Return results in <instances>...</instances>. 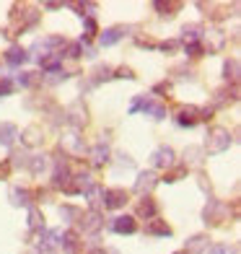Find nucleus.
<instances>
[{
  "mask_svg": "<svg viewBox=\"0 0 241 254\" xmlns=\"http://www.w3.org/2000/svg\"><path fill=\"white\" fill-rule=\"evenodd\" d=\"M78 239H80L78 231H65L62 241H60V249H62L65 254H78V249H80V241H78Z\"/></svg>",
  "mask_w": 241,
  "mask_h": 254,
  "instance_id": "18",
  "label": "nucleus"
},
{
  "mask_svg": "<svg viewBox=\"0 0 241 254\" xmlns=\"http://www.w3.org/2000/svg\"><path fill=\"white\" fill-rule=\"evenodd\" d=\"M174 254H184V252H174Z\"/></svg>",
  "mask_w": 241,
  "mask_h": 254,
  "instance_id": "49",
  "label": "nucleus"
},
{
  "mask_svg": "<svg viewBox=\"0 0 241 254\" xmlns=\"http://www.w3.org/2000/svg\"><path fill=\"white\" fill-rule=\"evenodd\" d=\"M145 234H148V236L169 239V236H171V228H169V223H166V221H158V218H153V221L145 226Z\"/></svg>",
  "mask_w": 241,
  "mask_h": 254,
  "instance_id": "21",
  "label": "nucleus"
},
{
  "mask_svg": "<svg viewBox=\"0 0 241 254\" xmlns=\"http://www.w3.org/2000/svg\"><path fill=\"white\" fill-rule=\"evenodd\" d=\"M158 184V177L153 174V171H140L132 184V192L135 194H148V192H153V187Z\"/></svg>",
  "mask_w": 241,
  "mask_h": 254,
  "instance_id": "10",
  "label": "nucleus"
},
{
  "mask_svg": "<svg viewBox=\"0 0 241 254\" xmlns=\"http://www.w3.org/2000/svg\"><path fill=\"white\" fill-rule=\"evenodd\" d=\"M94 177L88 174V171H80V174H75V177H70V182H67V187H65V192L67 194H78V192H88L91 187H94Z\"/></svg>",
  "mask_w": 241,
  "mask_h": 254,
  "instance_id": "9",
  "label": "nucleus"
},
{
  "mask_svg": "<svg viewBox=\"0 0 241 254\" xmlns=\"http://www.w3.org/2000/svg\"><path fill=\"white\" fill-rule=\"evenodd\" d=\"M8 171H10L8 161H3V164H0V179H3V177H8Z\"/></svg>",
  "mask_w": 241,
  "mask_h": 254,
  "instance_id": "46",
  "label": "nucleus"
},
{
  "mask_svg": "<svg viewBox=\"0 0 241 254\" xmlns=\"http://www.w3.org/2000/svg\"><path fill=\"white\" fill-rule=\"evenodd\" d=\"M137 215H140V218H145V221H153V218L158 215V205L153 202V200H143L140 205H137Z\"/></svg>",
  "mask_w": 241,
  "mask_h": 254,
  "instance_id": "27",
  "label": "nucleus"
},
{
  "mask_svg": "<svg viewBox=\"0 0 241 254\" xmlns=\"http://www.w3.org/2000/svg\"><path fill=\"white\" fill-rule=\"evenodd\" d=\"M143 114H145V117H151V120H166V107H161V104H156L151 99L143 107Z\"/></svg>",
  "mask_w": 241,
  "mask_h": 254,
  "instance_id": "28",
  "label": "nucleus"
},
{
  "mask_svg": "<svg viewBox=\"0 0 241 254\" xmlns=\"http://www.w3.org/2000/svg\"><path fill=\"white\" fill-rule=\"evenodd\" d=\"M47 166H50L47 156H29V169H31L34 177H42L44 171H47Z\"/></svg>",
  "mask_w": 241,
  "mask_h": 254,
  "instance_id": "24",
  "label": "nucleus"
},
{
  "mask_svg": "<svg viewBox=\"0 0 241 254\" xmlns=\"http://www.w3.org/2000/svg\"><path fill=\"white\" fill-rule=\"evenodd\" d=\"M18 137L24 140V145H39L42 143V130L37 125H29L24 132H18Z\"/></svg>",
  "mask_w": 241,
  "mask_h": 254,
  "instance_id": "22",
  "label": "nucleus"
},
{
  "mask_svg": "<svg viewBox=\"0 0 241 254\" xmlns=\"http://www.w3.org/2000/svg\"><path fill=\"white\" fill-rule=\"evenodd\" d=\"M148 101H151L148 96H135V101L130 104V114H135V112H143V107H145Z\"/></svg>",
  "mask_w": 241,
  "mask_h": 254,
  "instance_id": "39",
  "label": "nucleus"
},
{
  "mask_svg": "<svg viewBox=\"0 0 241 254\" xmlns=\"http://www.w3.org/2000/svg\"><path fill=\"white\" fill-rule=\"evenodd\" d=\"M29 228L31 231H44V215H42V210L39 207H29Z\"/></svg>",
  "mask_w": 241,
  "mask_h": 254,
  "instance_id": "29",
  "label": "nucleus"
},
{
  "mask_svg": "<svg viewBox=\"0 0 241 254\" xmlns=\"http://www.w3.org/2000/svg\"><path fill=\"white\" fill-rule=\"evenodd\" d=\"M57 8H62V3H44V10H57Z\"/></svg>",
  "mask_w": 241,
  "mask_h": 254,
  "instance_id": "47",
  "label": "nucleus"
},
{
  "mask_svg": "<svg viewBox=\"0 0 241 254\" xmlns=\"http://www.w3.org/2000/svg\"><path fill=\"white\" fill-rule=\"evenodd\" d=\"M223 75H226V80H239V60L236 57H231V60H226L223 63Z\"/></svg>",
  "mask_w": 241,
  "mask_h": 254,
  "instance_id": "30",
  "label": "nucleus"
},
{
  "mask_svg": "<svg viewBox=\"0 0 241 254\" xmlns=\"http://www.w3.org/2000/svg\"><path fill=\"white\" fill-rule=\"evenodd\" d=\"M8 200L13 207H31V200H34V194L26 190V187H13L8 192Z\"/></svg>",
  "mask_w": 241,
  "mask_h": 254,
  "instance_id": "14",
  "label": "nucleus"
},
{
  "mask_svg": "<svg viewBox=\"0 0 241 254\" xmlns=\"http://www.w3.org/2000/svg\"><path fill=\"white\" fill-rule=\"evenodd\" d=\"M18 140V127L13 122H0V145L10 148Z\"/></svg>",
  "mask_w": 241,
  "mask_h": 254,
  "instance_id": "16",
  "label": "nucleus"
},
{
  "mask_svg": "<svg viewBox=\"0 0 241 254\" xmlns=\"http://www.w3.org/2000/svg\"><path fill=\"white\" fill-rule=\"evenodd\" d=\"M62 57H67V60H78V57H80V44H78V42L65 44V55H62Z\"/></svg>",
  "mask_w": 241,
  "mask_h": 254,
  "instance_id": "38",
  "label": "nucleus"
},
{
  "mask_svg": "<svg viewBox=\"0 0 241 254\" xmlns=\"http://www.w3.org/2000/svg\"><path fill=\"white\" fill-rule=\"evenodd\" d=\"M86 197H88L91 210H99V205H104V187H101V184H94V187L86 192Z\"/></svg>",
  "mask_w": 241,
  "mask_h": 254,
  "instance_id": "23",
  "label": "nucleus"
},
{
  "mask_svg": "<svg viewBox=\"0 0 241 254\" xmlns=\"http://www.w3.org/2000/svg\"><path fill=\"white\" fill-rule=\"evenodd\" d=\"M205 249H208V236L205 234H197L187 241V254H202Z\"/></svg>",
  "mask_w": 241,
  "mask_h": 254,
  "instance_id": "26",
  "label": "nucleus"
},
{
  "mask_svg": "<svg viewBox=\"0 0 241 254\" xmlns=\"http://www.w3.org/2000/svg\"><path fill=\"white\" fill-rule=\"evenodd\" d=\"M158 50H161V52H177V50H179V42H174V39L164 42V44H158Z\"/></svg>",
  "mask_w": 241,
  "mask_h": 254,
  "instance_id": "44",
  "label": "nucleus"
},
{
  "mask_svg": "<svg viewBox=\"0 0 241 254\" xmlns=\"http://www.w3.org/2000/svg\"><path fill=\"white\" fill-rule=\"evenodd\" d=\"M112 78H127V80H132L135 75H132L130 67H120V70H114V75H112Z\"/></svg>",
  "mask_w": 241,
  "mask_h": 254,
  "instance_id": "45",
  "label": "nucleus"
},
{
  "mask_svg": "<svg viewBox=\"0 0 241 254\" xmlns=\"http://www.w3.org/2000/svg\"><path fill=\"white\" fill-rule=\"evenodd\" d=\"M184 52H187V57H202L205 55V47L200 42H192V44H184Z\"/></svg>",
  "mask_w": 241,
  "mask_h": 254,
  "instance_id": "36",
  "label": "nucleus"
},
{
  "mask_svg": "<svg viewBox=\"0 0 241 254\" xmlns=\"http://www.w3.org/2000/svg\"><path fill=\"white\" fill-rule=\"evenodd\" d=\"M60 215L65 218V221H75V218H80V210H78V207H73V205H62L60 207Z\"/></svg>",
  "mask_w": 241,
  "mask_h": 254,
  "instance_id": "37",
  "label": "nucleus"
},
{
  "mask_svg": "<svg viewBox=\"0 0 241 254\" xmlns=\"http://www.w3.org/2000/svg\"><path fill=\"white\" fill-rule=\"evenodd\" d=\"M109 156H112V151H109V145H107L104 140L96 143V145L88 151V158H91V164H94V166H104V164H109V161H112Z\"/></svg>",
  "mask_w": 241,
  "mask_h": 254,
  "instance_id": "13",
  "label": "nucleus"
},
{
  "mask_svg": "<svg viewBox=\"0 0 241 254\" xmlns=\"http://www.w3.org/2000/svg\"><path fill=\"white\" fill-rule=\"evenodd\" d=\"M65 145L70 148L73 153H83V137H78V135H70V137L65 140Z\"/></svg>",
  "mask_w": 241,
  "mask_h": 254,
  "instance_id": "35",
  "label": "nucleus"
},
{
  "mask_svg": "<svg viewBox=\"0 0 241 254\" xmlns=\"http://www.w3.org/2000/svg\"><path fill=\"white\" fill-rule=\"evenodd\" d=\"M62 114H65V122L70 125V127H75V130L86 127V122H88V109H86L83 99H75L73 104H67Z\"/></svg>",
  "mask_w": 241,
  "mask_h": 254,
  "instance_id": "3",
  "label": "nucleus"
},
{
  "mask_svg": "<svg viewBox=\"0 0 241 254\" xmlns=\"http://www.w3.org/2000/svg\"><path fill=\"white\" fill-rule=\"evenodd\" d=\"M151 161H153L156 169H174L177 166V153L171 145H158L151 153Z\"/></svg>",
  "mask_w": 241,
  "mask_h": 254,
  "instance_id": "5",
  "label": "nucleus"
},
{
  "mask_svg": "<svg viewBox=\"0 0 241 254\" xmlns=\"http://www.w3.org/2000/svg\"><path fill=\"white\" fill-rule=\"evenodd\" d=\"M5 63L13 65V67L26 65V63H29V52L21 47V44H13V47H8V52H5Z\"/></svg>",
  "mask_w": 241,
  "mask_h": 254,
  "instance_id": "17",
  "label": "nucleus"
},
{
  "mask_svg": "<svg viewBox=\"0 0 241 254\" xmlns=\"http://www.w3.org/2000/svg\"><path fill=\"white\" fill-rule=\"evenodd\" d=\"M197 114H200L197 107H181V109L177 112V125H179V127H194V125L200 122Z\"/></svg>",
  "mask_w": 241,
  "mask_h": 254,
  "instance_id": "15",
  "label": "nucleus"
},
{
  "mask_svg": "<svg viewBox=\"0 0 241 254\" xmlns=\"http://www.w3.org/2000/svg\"><path fill=\"white\" fill-rule=\"evenodd\" d=\"M62 80H67V73L65 70H57V73H50V78H47V83H62Z\"/></svg>",
  "mask_w": 241,
  "mask_h": 254,
  "instance_id": "43",
  "label": "nucleus"
},
{
  "mask_svg": "<svg viewBox=\"0 0 241 254\" xmlns=\"http://www.w3.org/2000/svg\"><path fill=\"white\" fill-rule=\"evenodd\" d=\"M205 254H231V247L228 244H213L205 249Z\"/></svg>",
  "mask_w": 241,
  "mask_h": 254,
  "instance_id": "40",
  "label": "nucleus"
},
{
  "mask_svg": "<svg viewBox=\"0 0 241 254\" xmlns=\"http://www.w3.org/2000/svg\"><path fill=\"white\" fill-rule=\"evenodd\" d=\"M109 228L114 231V234H135L137 231V223H135V218L132 215H117L114 221L109 223Z\"/></svg>",
  "mask_w": 241,
  "mask_h": 254,
  "instance_id": "12",
  "label": "nucleus"
},
{
  "mask_svg": "<svg viewBox=\"0 0 241 254\" xmlns=\"http://www.w3.org/2000/svg\"><path fill=\"white\" fill-rule=\"evenodd\" d=\"M202 156H205V151L200 145H189L187 151H184V166H200L202 164Z\"/></svg>",
  "mask_w": 241,
  "mask_h": 254,
  "instance_id": "25",
  "label": "nucleus"
},
{
  "mask_svg": "<svg viewBox=\"0 0 241 254\" xmlns=\"http://www.w3.org/2000/svg\"><path fill=\"white\" fill-rule=\"evenodd\" d=\"M39 80V73H18L16 80H13V86H24V88H31L34 83Z\"/></svg>",
  "mask_w": 241,
  "mask_h": 254,
  "instance_id": "32",
  "label": "nucleus"
},
{
  "mask_svg": "<svg viewBox=\"0 0 241 254\" xmlns=\"http://www.w3.org/2000/svg\"><path fill=\"white\" fill-rule=\"evenodd\" d=\"M231 143H234V137H231V132H228L226 127H213V130L208 132V140H205L202 151L210 153V156H221V153H226L228 148H231Z\"/></svg>",
  "mask_w": 241,
  "mask_h": 254,
  "instance_id": "1",
  "label": "nucleus"
},
{
  "mask_svg": "<svg viewBox=\"0 0 241 254\" xmlns=\"http://www.w3.org/2000/svg\"><path fill=\"white\" fill-rule=\"evenodd\" d=\"M202 34H205V26H202V24H187L184 29H181V42H184V44L200 42Z\"/></svg>",
  "mask_w": 241,
  "mask_h": 254,
  "instance_id": "20",
  "label": "nucleus"
},
{
  "mask_svg": "<svg viewBox=\"0 0 241 254\" xmlns=\"http://www.w3.org/2000/svg\"><path fill=\"white\" fill-rule=\"evenodd\" d=\"M8 166H10V169L29 166V156H26V151H13V153H10V158H8Z\"/></svg>",
  "mask_w": 241,
  "mask_h": 254,
  "instance_id": "31",
  "label": "nucleus"
},
{
  "mask_svg": "<svg viewBox=\"0 0 241 254\" xmlns=\"http://www.w3.org/2000/svg\"><path fill=\"white\" fill-rule=\"evenodd\" d=\"M226 42H228V37H226V34H223L221 29H205L202 39H200L202 47L208 44V52H213V55L223 52V50H226Z\"/></svg>",
  "mask_w": 241,
  "mask_h": 254,
  "instance_id": "4",
  "label": "nucleus"
},
{
  "mask_svg": "<svg viewBox=\"0 0 241 254\" xmlns=\"http://www.w3.org/2000/svg\"><path fill=\"white\" fill-rule=\"evenodd\" d=\"M78 226L83 234H91V236H96L101 228H104V215H101L99 210H88L86 215H80L78 218Z\"/></svg>",
  "mask_w": 241,
  "mask_h": 254,
  "instance_id": "6",
  "label": "nucleus"
},
{
  "mask_svg": "<svg viewBox=\"0 0 241 254\" xmlns=\"http://www.w3.org/2000/svg\"><path fill=\"white\" fill-rule=\"evenodd\" d=\"M127 205V192L124 190H104V207L107 210H120Z\"/></svg>",
  "mask_w": 241,
  "mask_h": 254,
  "instance_id": "11",
  "label": "nucleus"
},
{
  "mask_svg": "<svg viewBox=\"0 0 241 254\" xmlns=\"http://www.w3.org/2000/svg\"><path fill=\"white\" fill-rule=\"evenodd\" d=\"M184 174H187V166H177V169H174V174H166L164 182H177V179H181Z\"/></svg>",
  "mask_w": 241,
  "mask_h": 254,
  "instance_id": "42",
  "label": "nucleus"
},
{
  "mask_svg": "<svg viewBox=\"0 0 241 254\" xmlns=\"http://www.w3.org/2000/svg\"><path fill=\"white\" fill-rule=\"evenodd\" d=\"M114 158H117V166H124V169H132V166H135V161H132L127 153H117Z\"/></svg>",
  "mask_w": 241,
  "mask_h": 254,
  "instance_id": "41",
  "label": "nucleus"
},
{
  "mask_svg": "<svg viewBox=\"0 0 241 254\" xmlns=\"http://www.w3.org/2000/svg\"><path fill=\"white\" fill-rule=\"evenodd\" d=\"M122 37H124V26H112V29H107L99 37V44H101V47H114Z\"/></svg>",
  "mask_w": 241,
  "mask_h": 254,
  "instance_id": "19",
  "label": "nucleus"
},
{
  "mask_svg": "<svg viewBox=\"0 0 241 254\" xmlns=\"http://www.w3.org/2000/svg\"><path fill=\"white\" fill-rule=\"evenodd\" d=\"M83 39H91V37H94V34L99 31V26H96V21H94V16H86L83 18Z\"/></svg>",
  "mask_w": 241,
  "mask_h": 254,
  "instance_id": "33",
  "label": "nucleus"
},
{
  "mask_svg": "<svg viewBox=\"0 0 241 254\" xmlns=\"http://www.w3.org/2000/svg\"><path fill=\"white\" fill-rule=\"evenodd\" d=\"M70 182V166L65 158H55V169H52V187L55 190H65Z\"/></svg>",
  "mask_w": 241,
  "mask_h": 254,
  "instance_id": "8",
  "label": "nucleus"
},
{
  "mask_svg": "<svg viewBox=\"0 0 241 254\" xmlns=\"http://www.w3.org/2000/svg\"><path fill=\"white\" fill-rule=\"evenodd\" d=\"M65 37H60V34H50V37H42L31 44V55L37 57V63L44 60V57H50V55H60V50L65 47Z\"/></svg>",
  "mask_w": 241,
  "mask_h": 254,
  "instance_id": "2",
  "label": "nucleus"
},
{
  "mask_svg": "<svg viewBox=\"0 0 241 254\" xmlns=\"http://www.w3.org/2000/svg\"><path fill=\"white\" fill-rule=\"evenodd\" d=\"M13 78H8V75H3V78H0V99H3V96H10V94H13Z\"/></svg>",
  "mask_w": 241,
  "mask_h": 254,
  "instance_id": "34",
  "label": "nucleus"
},
{
  "mask_svg": "<svg viewBox=\"0 0 241 254\" xmlns=\"http://www.w3.org/2000/svg\"><path fill=\"white\" fill-rule=\"evenodd\" d=\"M226 213H228V205L210 197L202 210V218H205V223H221V221H226Z\"/></svg>",
  "mask_w": 241,
  "mask_h": 254,
  "instance_id": "7",
  "label": "nucleus"
},
{
  "mask_svg": "<svg viewBox=\"0 0 241 254\" xmlns=\"http://www.w3.org/2000/svg\"><path fill=\"white\" fill-rule=\"evenodd\" d=\"M88 254H107V252H104V249H101V247H99V249H91Z\"/></svg>",
  "mask_w": 241,
  "mask_h": 254,
  "instance_id": "48",
  "label": "nucleus"
}]
</instances>
